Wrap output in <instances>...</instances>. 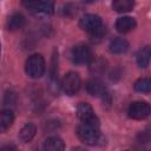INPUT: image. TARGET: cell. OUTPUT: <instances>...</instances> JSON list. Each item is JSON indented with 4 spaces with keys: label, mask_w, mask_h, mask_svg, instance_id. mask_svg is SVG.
I'll return each mask as SVG.
<instances>
[{
    "label": "cell",
    "mask_w": 151,
    "mask_h": 151,
    "mask_svg": "<svg viewBox=\"0 0 151 151\" xmlns=\"http://www.w3.org/2000/svg\"><path fill=\"white\" fill-rule=\"evenodd\" d=\"M129 117L136 120H142L149 117L150 114V105L146 101H133L130 104L127 109Z\"/></svg>",
    "instance_id": "7"
},
{
    "label": "cell",
    "mask_w": 151,
    "mask_h": 151,
    "mask_svg": "<svg viewBox=\"0 0 151 151\" xmlns=\"http://www.w3.org/2000/svg\"><path fill=\"white\" fill-rule=\"evenodd\" d=\"M77 116L78 118L86 124H92L99 126V119L94 113V110L88 103H80L77 107Z\"/></svg>",
    "instance_id": "5"
},
{
    "label": "cell",
    "mask_w": 151,
    "mask_h": 151,
    "mask_svg": "<svg viewBox=\"0 0 151 151\" xmlns=\"http://www.w3.org/2000/svg\"><path fill=\"white\" fill-rule=\"evenodd\" d=\"M134 7V0H112V8L118 13H125L132 11Z\"/></svg>",
    "instance_id": "16"
},
{
    "label": "cell",
    "mask_w": 151,
    "mask_h": 151,
    "mask_svg": "<svg viewBox=\"0 0 151 151\" xmlns=\"http://www.w3.org/2000/svg\"><path fill=\"white\" fill-rule=\"evenodd\" d=\"M77 136L84 144L94 145L97 144V142H99V138H100L99 126L83 123L77 127Z\"/></svg>",
    "instance_id": "2"
},
{
    "label": "cell",
    "mask_w": 151,
    "mask_h": 151,
    "mask_svg": "<svg viewBox=\"0 0 151 151\" xmlns=\"http://www.w3.org/2000/svg\"><path fill=\"white\" fill-rule=\"evenodd\" d=\"M54 12V1L53 0H42L38 8L33 12L37 17H50Z\"/></svg>",
    "instance_id": "12"
},
{
    "label": "cell",
    "mask_w": 151,
    "mask_h": 151,
    "mask_svg": "<svg viewBox=\"0 0 151 151\" xmlns=\"http://www.w3.org/2000/svg\"><path fill=\"white\" fill-rule=\"evenodd\" d=\"M90 71L92 74L94 76H98V74H101L104 71H105V61L100 58H92V60L90 61Z\"/></svg>",
    "instance_id": "18"
},
{
    "label": "cell",
    "mask_w": 151,
    "mask_h": 151,
    "mask_svg": "<svg viewBox=\"0 0 151 151\" xmlns=\"http://www.w3.org/2000/svg\"><path fill=\"white\" fill-rule=\"evenodd\" d=\"M84 2H92V1H94V0H83Z\"/></svg>",
    "instance_id": "22"
},
{
    "label": "cell",
    "mask_w": 151,
    "mask_h": 151,
    "mask_svg": "<svg viewBox=\"0 0 151 151\" xmlns=\"http://www.w3.org/2000/svg\"><path fill=\"white\" fill-rule=\"evenodd\" d=\"M41 1H42V0H21L22 6H24L25 8H27V9H29L32 13L38 8V6L40 5Z\"/></svg>",
    "instance_id": "20"
},
{
    "label": "cell",
    "mask_w": 151,
    "mask_h": 151,
    "mask_svg": "<svg viewBox=\"0 0 151 151\" xmlns=\"http://www.w3.org/2000/svg\"><path fill=\"white\" fill-rule=\"evenodd\" d=\"M44 149L48 151H61L65 149V144L59 137H50L45 140Z\"/></svg>",
    "instance_id": "17"
},
{
    "label": "cell",
    "mask_w": 151,
    "mask_h": 151,
    "mask_svg": "<svg viewBox=\"0 0 151 151\" xmlns=\"http://www.w3.org/2000/svg\"><path fill=\"white\" fill-rule=\"evenodd\" d=\"M14 122V114L11 110H2L0 111V132H6Z\"/></svg>",
    "instance_id": "13"
},
{
    "label": "cell",
    "mask_w": 151,
    "mask_h": 151,
    "mask_svg": "<svg viewBox=\"0 0 151 151\" xmlns=\"http://www.w3.org/2000/svg\"><path fill=\"white\" fill-rule=\"evenodd\" d=\"M35 132H37L35 126L32 123H27L20 130V132H19V139L22 143H28V142H31L33 139V137L35 136Z\"/></svg>",
    "instance_id": "15"
},
{
    "label": "cell",
    "mask_w": 151,
    "mask_h": 151,
    "mask_svg": "<svg viewBox=\"0 0 151 151\" xmlns=\"http://www.w3.org/2000/svg\"><path fill=\"white\" fill-rule=\"evenodd\" d=\"M137 22L134 18L131 17H120L116 21V28L119 33H129L132 29H134Z\"/></svg>",
    "instance_id": "9"
},
{
    "label": "cell",
    "mask_w": 151,
    "mask_h": 151,
    "mask_svg": "<svg viewBox=\"0 0 151 151\" xmlns=\"http://www.w3.org/2000/svg\"><path fill=\"white\" fill-rule=\"evenodd\" d=\"M134 91L140 93H147L151 90V80L149 78H140L138 79L133 85Z\"/></svg>",
    "instance_id": "19"
},
{
    "label": "cell",
    "mask_w": 151,
    "mask_h": 151,
    "mask_svg": "<svg viewBox=\"0 0 151 151\" xmlns=\"http://www.w3.org/2000/svg\"><path fill=\"white\" fill-rule=\"evenodd\" d=\"M63 12H64V15H66V17H73L77 13V6H74L72 4H67L64 6Z\"/></svg>",
    "instance_id": "21"
},
{
    "label": "cell",
    "mask_w": 151,
    "mask_h": 151,
    "mask_svg": "<svg viewBox=\"0 0 151 151\" xmlns=\"http://www.w3.org/2000/svg\"><path fill=\"white\" fill-rule=\"evenodd\" d=\"M103 21L100 19L99 15H96V14H85L80 18L79 20V27L87 32L88 34L96 32L97 29H99L100 27H103Z\"/></svg>",
    "instance_id": "6"
},
{
    "label": "cell",
    "mask_w": 151,
    "mask_h": 151,
    "mask_svg": "<svg viewBox=\"0 0 151 151\" xmlns=\"http://www.w3.org/2000/svg\"><path fill=\"white\" fill-rule=\"evenodd\" d=\"M150 57H151V51H150V47L149 46H145V47L140 48L137 52V54H136L137 65L140 68L147 67L149 66V63H150Z\"/></svg>",
    "instance_id": "14"
},
{
    "label": "cell",
    "mask_w": 151,
    "mask_h": 151,
    "mask_svg": "<svg viewBox=\"0 0 151 151\" xmlns=\"http://www.w3.org/2000/svg\"><path fill=\"white\" fill-rule=\"evenodd\" d=\"M109 50L113 54H123L129 50V42L124 38H120V37L114 38L110 41Z\"/></svg>",
    "instance_id": "10"
},
{
    "label": "cell",
    "mask_w": 151,
    "mask_h": 151,
    "mask_svg": "<svg viewBox=\"0 0 151 151\" xmlns=\"http://www.w3.org/2000/svg\"><path fill=\"white\" fill-rule=\"evenodd\" d=\"M25 17L20 13H14L11 17H8L6 21V28L8 31H19L25 26Z\"/></svg>",
    "instance_id": "11"
},
{
    "label": "cell",
    "mask_w": 151,
    "mask_h": 151,
    "mask_svg": "<svg viewBox=\"0 0 151 151\" xmlns=\"http://www.w3.org/2000/svg\"><path fill=\"white\" fill-rule=\"evenodd\" d=\"M45 59L41 54H32L25 64L26 74L32 79H38L45 73Z\"/></svg>",
    "instance_id": "1"
},
{
    "label": "cell",
    "mask_w": 151,
    "mask_h": 151,
    "mask_svg": "<svg viewBox=\"0 0 151 151\" xmlns=\"http://www.w3.org/2000/svg\"><path fill=\"white\" fill-rule=\"evenodd\" d=\"M80 85H81L80 77L76 72H68V73H66L64 76L63 80H61V88L68 96L76 94L79 91Z\"/></svg>",
    "instance_id": "3"
},
{
    "label": "cell",
    "mask_w": 151,
    "mask_h": 151,
    "mask_svg": "<svg viewBox=\"0 0 151 151\" xmlns=\"http://www.w3.org/2000/svg\"><path fill=\"white\" fill-rule=\"evenodd\" d=\"M71 58H72V61L74 64L84 65V64H88L92 60L93 55H92V52H91L88 46H86L84 44H79L72 48Z\"/></svg>",
    "instance_id": "4"
},
{
    "label": "cell",
    "mask_w": 151,
    "mask_h": 151,
    "mask_svg": "<svg viewBox=\"0 0 151 151\" xmlns=\"http://www.w3.org/2000/svg\"><path fill=\"white\" fill-rule=\"evenodd\" d=\"M86 91L92 97H100L103 98L107 92L104 83L98 78H91L86 83Z\"/></svg>",
    "instance_id": "8"
}]
</instances>
